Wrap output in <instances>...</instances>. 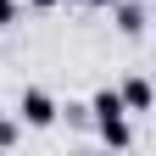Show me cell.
<instances>
[{"instance_id":"cell-1","label":"cell","mask_w":156,"mask_h":156,"mask_svg":"<svg viewBox=\"0 0 156 156\" xmlns=\"http://www.w3.org/2000/svg\"><path fill=\"white\" fill-rule=\"evenodd\" d=\"M23 117H28L34 128L56 123V106H50V95H45V89H28V95H23Z\"/></svg>"},{"instance_id":"cell-2","label":"cell","mask_w":156,"mask_h":156,"mask_svg":"<svg viewBox=\"0 0 156 156\" xmlns=\"http://www.w3.org/2000/svg\"><path fill=\"white\" fill-rule=\"evenodd\" d=\"M123 106H134V112H145V106H151V84H145V78H134V84L123 89Z\"/></svg>"},{"instance_id":"cell-3","label":"cell","mask_w":156,"mask_h":156,"mask_svg":"<svg viewBox=\"0 0 156 156\" xmlns=\"http://www.w3.org/2000/svg\"><path fill=\"white\" fill-rule=\"evenodd\" d=\"M101 134H106V145H128V128H123V112H117V117H101Z\"/></svg>"},{"instance_id":"cell-4","label":"cell","mask_w":156,"mask_h":156,"mask_svg":"<svg viewBox=\"0 0 156 156\" xmlns=\"http://www.w3.org/2000/svg\"><path fill=\"white\" fill-rule=\"evenodd\" d=\"M117 28H123V34H140L145 28V11L140 6H123V11H117Z\"/></svg>"},{"instance_id":"cell-5","label":"cell","mask_w":156,"mask_h":156,"mask_svg":"<svg viewBox=\"0 0 156 156\" xmlns=\"http://www.w3.org/2000/svg\"><path fill=\"white\" fill-rule=\"evenodd\" d=\"M95 112H101V117H117V112H123V95L101 89V95H95Z\"/></svg>"},{"instance_id":"cell-6","label":"cell","mask_w":156,"mask_h":156,"mask_svg":"<svg viewBox=\"0 0 156 156\" xmlns=\"http://www.w3.org/2000/svg\"><path fill=\"white\" fill-rule=\"evenodd\" d=\"M6 23H17V6H11V0H0V28H6Z\"/></svg>"},{"instance_id":"cell-7","label":"cell","mask_w":156,"mask_h":156,"mask_svg":"<svg viewBox=\"0 0 156 156\" xmlns=\"http://www.w3.org/2000/svg\"><path fill=\"white\" fill-rule=\"evenodd\" d=\"M95 6H117V0H95Z\"/></svg>"},{"instance_id":"cell-8","label":"cell","mask_w":156,"mask_h":156,"mask_svg":"<svg viewBox=\"0 0 156 156\" xmlns=\"http://www.w3.org/2000/svg\"><path fill=\"white\" fill-rule=\"evenodd\" d=\"M34 6H56V0H34Z\"/></svg>"}]
</instances>
